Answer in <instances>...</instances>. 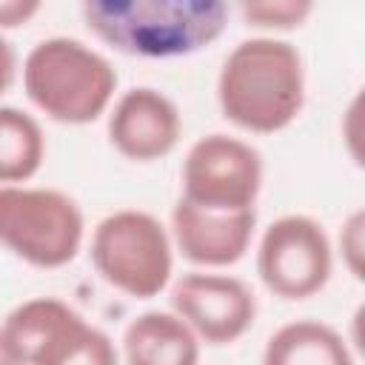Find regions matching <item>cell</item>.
I'll return each instance as SVG.
<instances>
[{
	"label": "cell",
	"instance_id": "cell-1",
	"mask_svg": "<svg viewBox=\"0 0 365 365\" xmlns=\"http://www.w3.org/2000/svg\"><path fill=\"white\" fill-rule=\"evenodd\" d=\"M88 31L120 54L165 60L211 46L228 26V0H80Z\"/></svg>",
	"mask_w": 365,
	"mask_h": 365
},
{
	"label": "cell",
	"instance_id": "cell-2",
	"mask_svg": "<svg viewBox=\"0 0 365 365\" xmlns=\"http://www.w3.org/2000/svg\"><path fill=\"white\" fill-rule=\"evenodd\" d=\"M220 111L251 134L288 128L305 106L299 51L277 37H251L231 48L217 77Z\"/></svg>",
	"mask_w": 365,
	"mask_h": 365
},
{
	"label": "cell",
	"instance_id": "cell-3",
	"mask_svg": "<svg viewBox=\"0 0 365 365\" xmlns=\"http://www.w3.org/2000/svg\"><path fill=\"white\" fill-rule=\"evenodd\" d=\"M23 88L48 120L86 125L111 106L117 71L91 46L74 37H48L26 54Z\"/></svg>",
	"mask_w": 365,
	"mask_h": 365
},
{
	"label": "cell",
	"instance_id": "cell-4",
	"mask_svg": "<svg viewBox=\"0 0 365 365\" xmlns=\"http://www.w3.org/2000/svg\"><path fill=\"white\" fill-rule=\"evenodd\" d=\"M6 365H108L117 359L111 339L57 297L20 302L0 328Z\"/></svg>",
	"mask_w": 365,
	"mask_h": 365
},
{
	"label": "cell",
	"instance_id": "cell-5",
	"mask_svg": "<svg viewBox=\"0 0 365 365\" xmlns=\"http://www.w3.org/2000/svg\"><path fill=\"white\" fill-rule=\"evenodd\" d=\"M91 262L111 288L148 299L171 279L174 237L154 214L123 208L97 222L91 234Z\"/></svg>",
	"mask_w": 365,
	"mask_h": 365
},
{
	"label": "cell",
	"instance_id": "cell-6",
	"mask_svg": "<svg viewBox=\"0 0 365 365\" xmlns=\"http://www.w3.org/2000/svg\"><path fill=\"white\" fill-rule=\"evenodd\" d=\"M86 222L80 205L57 188L3 185L0 237L3 245L34 268H63L83 245Z\"/></svg>",
	"mask_w": 365,
	"mask_h": 365
},
{
	"label": "cell",
	"instance_id": "cell-7",
	"mask_svg": "<svg viewBox=\"0 0 365 365\" xmlns=\"http://www.w3.org/2000/svg\"><path fill=\"white\" fill-rule=\"evenodd\" d=\"M334 271V248L325 228L305 214L274 220L257 245V274L279 299H308L319 294Z\"/></svg>",
	"mask_w": 365,
	"mask_h": 365
},
{
	"label": "cell",
	"instance_id": "cell-8",
	"mask_svg": "<svg viewBox=\"0 0 365 365\" xmlns=\"http://www.w3.org/2000/svg\"><path fill=\"white\" fill-rule=\"evenodd\" d=\"M262 188L259 151L228 134L197 140L182 160V197L214 211L254 208Z\"/></svg>",
	"mask_w": 365,
	"mask_h": 365
},
{
	"label": "cell",
	"instance_id": "cell-9",
	"mask_svg": "<svg viewBox=\"0 0 365 365\" xmlns=\"http://www.w3.org/2000/svg\"><path fill=\"white\" fill-rule=\"evenodd\" d=\"M171 308L208 345L237 342L257 317L254 291L228 274L194 271L174 282Z\"/></svg>",
	"mask_w": 365,
	"mask_h": 365
},
{
	"label": "cell",
	"instance_id": "cell-10",
	"mask_svg": "<svg viewBox=\"0 0 365 365\" xmlns=\"http://www.w3.org/2000/svg\"><path fill=\"white\" fill-rule=\"evenodd\" d=\"M182 134V117L171 97L151 86L128 88L108 114V140L131 163H154L171 154Z\"/></svg>",
	"mask_w": 365,
	"mask_h": 365
},
{
	"label": "cell",
	"instance_id": "cell-11",
	"mask_svg": "<svg viewBox=\"0 0 365 365\" xmlns=\"http://www.w3.org/2000/svg\"><path fill=\"white\" fill-rule=\"evenodd\" d=\"M257 228L254 208L214 211L185 197L171 208V237L177 251L202 268H225L245 257Z\"/></svg>",
	"mask_w": 365,
	"mask_h": 365
},
{
	"label": "cell",
	"instance_id": "cell-12",
	"mask_svg": "<svg viewBox=\"0 0 365 365\" xmlns=\"http://www.w3.org/2000/svg\"><path fill=\"white\" fill-rule=\"evenodd\" d=\"M200 336L171 311H145L123 334V356L131 365H194L200 359Z\"/></svg>",
	"mask_w": 365,
	"mask_h": 365
},
{
	"label": "cell",
	"instance_id": "cell-13",
	"mask_svg": "<svg viewBox=\"0 0 365 365\" xmlns=\"http://www.w3.org/2000/svg\"><path fill=\"white\" fill-rule=\"evenodd\" d=\"M262 359L265 365H351L354 354L331 325L297 319L268 336Z\"/></svg>",
	"mask_w": 365,
	"mask_h": 365
},
{
	"label": "cell",
	"instance_id": "cell-14",
	"mask_svg": "<svg viewBox=\"0 0 365 365\" xmlns=\"http://www.w3.org/2000/svg\"><path fill=\"white\" fill-rule=\"evenodd\" d=\"M46 160V137L40 123L11 106L0 111V180L17 185L31 180Z\"/></svg>",
	"mask_w": 365,
	"mask_h": 365
},
{
	"label": "cell",
	"instance_id": "cell-15",
	"mask_svg": "<svg viewBox=\"0 0 365 365\" xmlns=\"http://www.w3.org/2000/svg\"><path fill=\"white\" fill-rule=\"evenodd\" d=\"M240 11L248 26L254 29H271V31H291L299 29L317 0H237Z\"/></svg>",
	"mask_w": 365,
	"mask_h": 365
},
{
	"label": "cell",
	"instance_id": "cell-16",
	"mask_svg": "<svg viewBox=\"0 0 365 365\" xmlns=\"http://www.w3.org/2000/svg\"><path fill=\"white\" fill-rule=\"evenodd\" d=\"M339 257L348 268V274L365 285V208H356L348 214V220L339 228Z\"/></svg>",
	"mask_w": 365,
	"mask_h": 365
},
{
	"label": "cell",
	"instance_id": "cell-17",
	"mask_svg": "<svg viewBox=\"0 0 365 365\" xmlns=\"http://www.w3.org/2000/svg\"><path fill=\"white\" fill-rule=\"evenodd\" d=\"M342 143L348 157L365 171V86L351 97L342 114Z\"/></svg>",
	"mask_w": 365,
	"mask_h": 365
},
{
	"label": "cell",
	"instance_id": "cell-18",
	"mask_svg": "<svg viewBox=\"0 0 365 365\" xmlns=\"http://www.w3.org/2000/svg\"><path fill=\"white\" fill-rule=\"evenodd\" d=\"M43 0H0V26L6 31L26 26L37 11H40Z\"/></svg>",
	"mask_w": 365,
	"mask_h": 365
},
{
	"label": "cell",
	"instance_id": "cell-19",
	"mask_svg": "<svg viewBox=\"0 0 365 365\" xmlns=\"http://www.w3.org/2000/svg\"><path fill=\"white\" fill-rule=\"evenodd\" d=\"M351 345L365 359V302H359L354 317H351Z\"/></svg>",
	"mask_w": 365,
	"mask_h": 365
}]
</instances>
